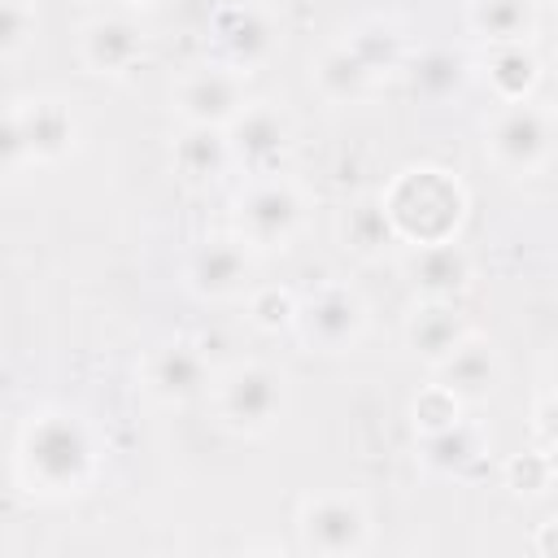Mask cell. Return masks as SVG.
<instances>
[{
  "label": "cell",
  "mask_w": 558,
  "mask_h": 558,
  "mask_svg": "<svg viewBox=\"0 0 558 558\" xmlns=\"http://www.w3.org/2000/svg\"><path fill=\"white\" fill-rule=\"evenodd\" d=\"M26 466L39 484L48 488H70L87 475L92 466V445L83 436V427L74 418H61V414H48L31 427L26 436Z\"/></svg>",
  "instance_id": "1"
},
{
  "label": "cell",
  "mask_w": 558,
  "mask_h": 558,
  "mask_svg": "<svg viewBox=\"0 0 558 558\" xmlns=\"http://www.w3.org/2000/svg\"><path fill=\"white\" fill-rule=\"evenodd\" d=\"M458 187L453 183H445L440 174H432V170H418V174H410L401 187H397V196H392V205H388V214H392V222L405 231V235H418L423 244H436V240H445V231L458 222Z\"/></svg>",
  "instance_id": "2"
},
{
  "label": "cell",
  "mask_w": 558,
  "mask_h": 558,
  "mask_svg": "<svg viewBox=\"0 0 558 558\" xmlns=\"http://www.w3.org/2000/svg\"><path fill=\"white\" fill-rule=\"evenodd\" d=\"M493 153H497L506 166H514V170L536 166V161L549 153V122H545V113L532 109V105L506 109V113L497 118V126H493Z\"/></svg>",
  "instance_id": "3"
},
{
  "label": "cell",
  "mask_w": 558,
  "mask_h": 558,
  "mask_svg": "<svg viewBox=\"0 0 558 558\" xmlns=\"http://www.w3.org/2000/svg\"><path fill=\"white\" fill-rule=\"evenodd\" d=\"M305 536L314 549L323 554H353L366 536V523H362V510L353 501H340V497H327L318 506H310L305 514Z\"/></svg>",
  "instance_id": "4"
},
{
  "label": "cell",
  "mask_w": 558,
  "mask_h": 558,
  "mask_svg": "<svg viewBox=\"0 0 558 558\" xmlns=\"http://www.w3.org/2000/svg\"><path fill=\"white\" fill-rule=\"evenodd\" d=\"M296 214H301V209H296V196H292L288 187H279V183L248 192V201L240 205V222H244L248 240H257V244H279V240H288L292 227H296Z\"/></svg>",
  "instance_id": "5"
},
{
  "label": "cell",
  "mask_w": 558,
  "mask_h": 558,
  "mask_svg": "<svg viewBox=\"0 0 558 558\" xmlns=\"http://www.w3.org/2000/svg\"><path fill=\"white\" fill-rule=\"evenodd\" d=\"M227 414L240 423V427H262L270 423V414L279 410V379L262 366H248L240 371L231 384H227V397H222Z\"/></svg>",
  "instance_id": "6"
},
{
  "label": "cell",
  "mask_w": 558,
  "mask_h": 558,
  "mask_svg": "<svg viewBox=\"0 0 558 558\" xmlns=\"http://www.w3.org/2000/svg\"><path fill=\"white\" fill-rule=\"evenodd\" d=\"M201 384H205V353H196L187 344H174V349H161L157 353V362H153V388L166 401L196 397Z\"/></svg>",
  "instance_id": "7"
},
{
  "label": "cell",
  "mask_w": 558,
  "mask_h": 558,
  "mask_svg": "<svg viewBox=\"0 0 558 558\" xmlns=\"http://www.w3.org/2000/svg\"><path fill=\"white\" fill-rule=\"evenodd\" d=\"M357 323H362L357 301H349V296H340V292H327V296H318V301L305 305V336L318 340V344H327V349L353 340Z\"/></svg>",
  "instance_id": "8"
},
{
  "label": "cell",
  "mask_w": 558,
  "mask_h": 558,
  "mask_svg": "<svg viewBox=\"0 0 558 558\" xmlns=\"http://www.w3.org/2000/svg\"><path fill=\"white\" fill-rule=\"evenodd\" d=\"M244 270H248L244 253L235 244H227V240H214L192 257V283H196V292H209V296L231 292L244 279Z\"/></svg>",
  "instance_id": "9"
},
{
  "label": "cell",
  "mask_w": 558,
  "mask_h": 558,
  "mask_svg": "<svg viewBox=\"0 0 558 558\" xmlns=\"http://www.w3.org/2000/svg\"><path fill=\"white\" fill-rule=\"evenodd\" d=\"M414 283L423 288V292H432V296H449V292H458L462 283H466V257L453 248V244H445V240H436V244H427L418 257H414Z\"/></svg>",
  "instance_id": "10"
},
{
  "label": "cell",
  "mask_w": 558,
  "mask_h": 558,
  "mask_svg": "<svg viewBox=\"0 0 558 558\" xmlns=\"http://www.w3.org/2000/svg\"><path fill=\"white\" fill-rule=\"evenodd\" d=\"M183 109H187L192 122H209L214 126V122L235 113V83L227 74H218V70H205L183 87Z\"/></svg>",
  "instance_id": "11"
},
{
  "label": "cell",
  "mask_w": 558,
  "mask_h": 558,
  "mask_svg": "<svg viewBox=\"0 0 558 558\" xmlns=\"http://www.w3.org/2000/svg\"><path fill=\"white\" fill-rule=\"evenodd\" d=\"M135 52H140V31L122 17L96 22L87 31V61L96 70H122L126 61H135Z\"/></svg>",
  "instance_id": "12"
},
{
  "label": "cell",
  "mask_w": 558,
  "mask_h": 558,
  "mask_svg": "<svg viewBox=\"0 0 558 558\" xmlns=\"http://www.w3.org/2000/svg\"><path fill=\"white\" fill-rule=\"evenodd\" d=\"M445 379H449V392H462V397H480L493 388V375H497V362L484 344H458L445 362Z\"/></svg>",
  "instance_id": "13"
},
{
  "label": "cell",
  "mask_w": 558,
  "mask_h": 558,
  "mask_svg": "<svg viewBox=\"0 0 558 558\" xmlns=\"http://www.w3.org/2000/svg\"><path fill=\"white\" fill-rule=\"evenodd\" d=\"M235 148H240V157H248V161H270V157H279V148H283V122H279L270 109H248V113L235 122Z\"/></svg>",
  "instance_id": "14"
},
{
  "label": "cell",
  "mask_w": 558,
  "mask_h": 558,
  "mask_svg": "<svg viewBox=\"0 0 558 558\" xmlns=\"http://www.w3.org/2000/svg\"><path fill=\"white\" fill-rule=\"evenodd\" d=\"M222 153H227L222 135H218L209 122H192V131H187V135L179 140V148H174V161H179L183 174L205 179V174H218Z\"/></svg>",
  "instance_id": "15"
},
{
  "label": "cell",
  "mask_w": 558,
  "mask_h": 558,
  "mask_svg": "<svg viewBox=\"0 0 558 558\" xmlns=\"http://www.w3.org/2000/svg\"><path fill=\"white\" fill-rule=\"evenodd\" d=\"M218 35H222V44H227V52L235 61H257L270 48V26L257 13H248V9H231L218 22Z\"/></svg>",
  "instance_id": "16"
},
{
  "label": "cell",
  "mask_w": 558,
  "mask_h": 558,
  "mask_svg": "<svg viewBox=\"0 0 558 558\" xmlns=\"http://www.w3.org/2000/svg\"><path fill=\"white\" fill-rule=\"evenodd\" d=\"M410 340H414V349H418L423 357L445 362V357L462 344V327H458V318H453L449 310H423V314L414 318V327H410Z\"/></svg>",
  "instance_id": "17"
},
{
  "label": "cell",
  "mask_w": 558,
  "mask_h": 558,
  "mask_svg": "<svg viewBox=\"0 0 558 558\" xmlns=\"http://www.w3.org/2000/svg\"><path fill=\"white\" fill-rule=\"evenodd\" d=\"M22 126H26V140H31V153L35 157H57L70 144V131H74L70 118L57 105H39L35 113L22 118Z\"/></svg>",
  "instance_id": "18"
},
{
  "label": "cell",
  "mask_w": 558,
  "mask_h": 558,
  "mask_svg": "<svg viewBox=\"0 0 558 558\" xmlns=\"http://www.w3.org/2000/svg\"><path fill=\"white\" fill-rule=\"evenodd\" d=\"M527 22H532L527 0H480L475 4V26L488 39H519L527 31Z\"/></svg>",
  "instance_id": "19"
},
{
  "label": "cell",
  "mask_w": 558,
  "mask_h": 558,
  "mask_svg": "<svg viewBox=\"0 0 558 558\" xmlns=\"http://www.w3.org/2000/svg\"><path fill=\"white\" fill-rule=\"evenodd\" d=\"M366 74H371V65L362 61V52L353 48H340V52H331V57H323V65H318V83L327 87V96H353L362 83H366Z\"/></svg>",
  "instance_id": "20"
},
{
  "label": "cell",
  "mask_w": 558,
  "mask_h": 558,
  "mask_svg": "<svg viewBox=\"0 0 558 558\" xmlns=\"http://www.w3.org/2000/svg\"><path fill=\"white\" fill-rule=\"evenodd\" d=\"M471 458H475V440H471L466 427L445 423V427H436V432L427 436V462H432V466L453 471V466H466Z\"/></svg>",
  "instance_id": "21"
},
{
  "label": "cell",
  "mask_w": 558,
  "mask_h": 558,
  "mask_svg": "<svg viewBox=\"0 0 558 558\" xmlns=\"http://www.w3.org/2000/svg\"><path fill=\"white\" fill-rule=\"evenodd\" d=\"M493 87L501 92V96H510V100H519L532 83H536V61L527 57V52H519V48H510V52H501L497 61H493Z\"/></svg>",
  "instance_id": "22"
},
{
  "label": "cell",
  "mask_w": 558,
  "mask_h": 558,
  "mask_svg": "<svg viewBox=\"0 0 558 558\" xmlns=\"http://www.w3.org/2000/svg\"><path fill=\"white\" fill-rule=\"evenodd\" d=\"M458 78H462V65H458V57H449V52H427V57L414 65V87H418L423 96H445V92L458 87Z\"/></svg>",
  "instance_id": "23"
},
{
  "label": "cell",
  "mask_w": 558,
  "mask_h": 558,
  "mask_svg": "<svg viewBox=\"0 0 558 558\" xmlns=\"http://www.w3.org/2000/svg\"><path fill=\"white\" fill-rule=\"evenodd\" d=\"M388 218H392V214L379 209V205H357V209L349 214V227H344V231H349V240H353L357 248L371 253V248H379V244L388 240V231H392Z\"/></svg>",
  "instance_id": "24"
},
{
  "label": "cell",
  "mask_w": 558,
  "mask_h": 558,
  "mask_svg": "<svg viewBox=\"0 0 558 558\" xmlns=\"http://www.w3.org/2000/svg\"><path fill=\"white\" fill-rule=\"evenodd\" d=\"M253 314H257V323H262V327H279V323H288L292 301H288L283 292H262V296L253 301Z\"/></svg>",
  "instance_id": "25"
},
{
  "label": "cell",
  "mask_w": 558,
  "mask_h": 558,
  "mask_svg": "<svg viewBox=\"0 0 558 558\" xmlns=\"http://www.w3.org/2000/svg\"><path fill=\"white\" fill-rule=\"evenodd\" d=\"M22 31H26L22 4L17 0H4V9H0V44H4V52H13L22 44Z\"/></svg>",
  "instance_id": "26"
},
{
  "label": "cell",
  "mask_w": 558,
  "mask_h": 558,
  "mask_svg": "<svg viewBox=\"0 0 558 558\" xmlns=\"http://www.w3.org/2000/svg\"><path fill=\"white\" fill-rule=\"evenodd\" d=\"M22 148H31L26 126H22V118H9V122H4V161H9V166H17Z\"/></svg>",
  "instance_id": "27"
},
{
  "label": "cell",
  "mask_w": 558,
  "mask_h": 558,
  "mask_svg": "<svg viewBox=\"0 0 558 558\" xmlns=\"http://www.w3.org/2000/svg\"><path fill=\"white\" fill-rule=\"evenodd\" d=\"M541 475H545V471H541V462H532V458L510 466V480H514L519 488H536V484H541Z\"/></svg>",
  "instance_id": "28"
},
{
  "label": "cell",
  "mask_w": 558,
  "mask_h": 558,
  "mask_svg": "<svg viewBox=\"0 0 558 558\" xmlns=\"http://www.w3.org/2000/svg\"><path fill=\"white\" fill-rule=\"evenodd\" d=\"M541 432H545V436L558 445V401H549V405L541 410Z\"/></svg>",
  "instance_id": "29"
},
{
  "label": "cell",
  "mask_w": 558,
  "mask_h": 558,
  "mask_svg": "<svg viewBox=\"0 0 558 558\" xmlns=\"http://www.w3.org/2000/svg\"><path fill=\"white\" fill-rule=\"evenodd\" d=\"M541 549H545V554H558V523H549V527L541 532Z\"/></svg>",
  "instance_id": "30"
}]
</instances>
